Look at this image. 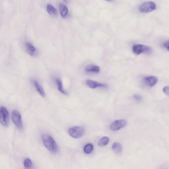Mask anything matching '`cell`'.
Here are the masks:
<instances>
[{
	"label": "cell",
	"instance_id": "cell-24",
	"mask_svg": "<svg viewBox=\"0 0 169 169\" xmlns=\"http://www.w3.org/2000/svg\"><path fill=\"white\" fill-rule=\"evenodd\" d=\"M69 0H64V1L66 3H68Z\"/></svg>",
	"mask_w": 169,
	"mask_h": 169
},
{
	"label": "cell",
	"instance_id": "cell-3",
	"mask_svg": "<svg viewBox=\"0 0 169 169\" xmlns=\"http://www.w3.org/2000/svg\"><path fill=\"white\" fill-rule=\"evenodd\" d=\"M12 120L16 126L19 130L23 129L22 118L19 113L16 110H13L11 114Z\"/></svg>",
	"mask_w": 169,
	"mask_h": 169
},
{
	"label": "cell",
	"instance_id": "cell-7",
	"mask_svg": "<svg viewBox=\"0 0 169 169\" xmlns=\"http://www.w3.org/2000/svg\"><path fill=\"white\" fill-rule=\"evenodd\" d=\"M127 123V121L124 119L117 120L112 123L110 125V128L113 131H118L125 126Z\"/></svg>",
	"mask_w": 169,
	"mask_h": 169
},
{
	"label": "cell",
	"instance_id": "cell-10",
	"mask_svg": "<svg viewBox=\"0 0 169 169\" xmlns=\"http://www.w3.org/2000/svg\"><path fill=\"white\" fill-rule=\"evenodd\" d=\"M145 83L150 87L155 85L158 81V78L154 76L145 77L144 79Z\"/></svg>",
	"mask_w": 169,
	"mask_h": 169
},
{
	"label": "cell",
	"instance_id": "cell-1",
	"mask_svg": "<svg viewBox=\"0 0 169 169\" xmlns=\"http://www.w3.org/2000/svg\"><path fill=\"white\" fill-rule=\"evenodd\" d=\"M42 137L43 144L48 150L53 154L58 152V148L57 145L52 136L46 134H43Z\"/></svg>",
	"mask_w": 169,
	"mask_h": 169
},
{
	"label": "cell",
	"instance_id": "cell-22",
	"mask_svg": "<svg viewBox=\"0 0 169 169\" xmlns=\"http://www.w3.org/2000/svg\"><path fill=\"white\" fill-rule=\"evenodd\" d=\"M164 46L169 51V40L164 43Z\"/></svg>",
	"mask_w": 169,
	"mask_h": 169
},
{
	"label": "cell",
	"instance_id": "cell-6",
	"mask_svg": "<svg viewBox=\"0 0 169 169\" xmlns=\"http://www.w3.org/2000/svg\"><path fill=\"white\" fill-rule=\"evenodd\" d=\"M156 8V4L153 2H147L141 5L139 8L140 11L144 13L150 12Z\"/></svg>",
	"mask_w": 169,
	"mask_h": 169
},
{
	"label": "cell",
	"instance_id": "cell-20",
	"mask_svg": "<svg viewBox=\"0 0 169 169\" xmlns=\"http://www.w3.org/2000/svg\"><path fill=\"white\" fill-rule=\"evenodd\" d=\"M164 94L169 97V86L165 87L163 89Z\"/></svg>",
	"mask_w": 169,
	"mask_h": 169
},
{
	"label": "cell",
	"instance_id": "cell-18",
	"mask_svg": "<svg viewBox=\"0 0 169 169\" xmlns=\"http://www.w3.org/2000/svg\"><path fill=\"white\" fill-rule=\"evenodd\" d=\"M94 149V146L91 144L86 145L84 148V152L87 154H90L92 152Z\"/></svg>",
	"mask_w": 169,
	"mask_h": 169
},
{
	"label": "cell",
	"instance_id": "cell-5",
	"mask_svg": "<svg viewBox=\"0 0 169 169\" xmlns=\"http://www.w3.org/2000/svg\"><path fill=\"white\" fill-rule=\"evenodd\" d=\"M133 50L136 54L139 55L142 53L150 54L152 52V49L150 46L141 44H135L133 46Z\"/></svg>",
	"mask_w": 169,
	"mask_h": 169
},
{
	"label": "cell",
	"instance_id": "cell-9",
	"mask_svg": "<svg viewBox=\"0 0 169 169\" xmlns=\"http://www.w3.org/2000/svg\"><path fill=\"white\" fill-rule=\"evenodd\" d=\"M86 84L88 87L93 89L98 87L105 88L107 86V84H106L99 83L97 82L89 80H87Z\"/></svg>",
	"mask_w": 169,
	"mask_h": 169
},
{
	"label": "cell",
	"instance_id": "cell-4",
	"mask_svg": "<svg viewBox=\"0 0 169 169\" xmlns=\"http://www.w3.org/2000/svg\"><path fill=\"white\" fill-rule=\"evenodd\" d=\"M68 132L71 137L75 138H78L83 135L84 129L83 127L76 126L69 129Z\"/></svg>",
	"mask_w": 169,
	"mask_h": 169
},
{
	"label": "cell",
	"instance_id": "cell-13",
	"mask_svg": "<svg viewBox=\"0 0 169 169\" xmlns=\"http://www.w3.org/2000/svg\"><path fill=\"white\" fill-rule=\"evenodd\" d=\"M112 148L115 153L117 154H120L122 151V147L120 143H114L112 145Z\"/></svg>",
	"mask_w": 169,
	"mask_h": 169
},
{
	"label": "cell",
	"instance_id": "cell-15",
	"mask_svg": "<svg viewBox=\"0 0 169 169\" xmlns=\"http://www.w3.org/2000/svg\"><path fill=\"white\" fill-rule=\"evenodd\" d=\"M60 15L62 17H65L68 15V10L66 6L64 4H60L59 6Z\"/></svg>",
	"mask_w": 169,
	"mask_h": 169
},
{
	"label": "cell",
	"instance_id": "cell-19",
	"mask_svg": "<svg viewBox=\"0 0 169 169\" xmlns=\"http://www.w3.org/2000/svg\"><path fill=\"white\" fill-rule=\"evenodd\" d=\"M23 165L25 168H30L32 166V162L29 158H27L24 161Z\"/></svg>",
	"mask_w": 169,
	"mask_h": 169
},
{
	"label": "cell",
	"instance_id": "cell-2",
	"mask_svg": "<svg viewBox=\"0 0 169 169\" xmlns=\"http://www.w3.org/2000/svg\"><path fill=\"white\" fill-rule=\"evenodd\" d=\"M0 122L3 126L7 127L9 123V113L6 108L1 107L0 109Z\"/></svg>",
	"mask_w": 169,
	"mask_h": 169
},
{
	"label": "cell",
	"instance_id": "cell-23",
	"mask_svg": "<svg viewBox=\"0 0 169 169\" xmlns=\"http://www.w3.org/2000/svg\"><path fill=\"white\" fill-rule=\"evenodd\" d=\"M105 1L108 2H113L114 1H115L116 0H105Z\"/></svg>",
	"mask_w": 169,
	"mask_h": 169
},
{
	"label": "cell",
	"instance_id": "cell-8",
	"mask_svg": "<svg viewBox=\"0 0 169 169\" xmlns=\"http://www.w3.org/2000/svg\"><path fill=\"white\" fill-rule=\"evenodd\" d=\"M25 49L28 54L33 57H36L38 55V52L36 47L30 42H26L25 44Z\"/></svg>",
	"mask_w": 169,
	"mask_h": 169
},
{
	"label": "cell",
	"instance_id": "cell-16",
	"mask_svg": "<svg viewBox=\"0 0 169 169\" xmlns=\"http://www.w3.org/2000/svg\"><path fill=\"white\" fill-rule=\"evenodd\" d=\"M56 82L57 84L58 91L62 94L66 95H68V93L64 90L62 82L60 80L57 78L56 79Z\"/></svg>",
	"mask_w": 169,
	"mask_h": 169
},
{
	"label": "cell",
	"instance_id": "cell-12",
	"mask_svg": "<svg viewBox=\"0 0 169 169\" xmlns=\"http://www.w3.org/2000/svg\"><path fill=\"white\" fill-rule=\"evenodd\" d=\"M100 68L94 65H89L86 67L85 71L87 72L98 73L100 71Z\"/></svg>",
	"mask_w": 169,
	"mask_h": 169
},
{
	"label": "cell",
	"instance_id": "cell-21",
	"mask_svg": "<svg viewBox=\"0 0 169 169\" xmlns=\"http://www.w3.org/2000/svg\"><path fill=\"white\" fill-rule=\"evenodd\" d=\"M133 97L135 100L138 101H140L142 100V97L139 95H134Z\"/></svg>",
	"mask_w": 169,
	"mask_h": 169
},
{
	"label": "cell",
	"instance_id": "cell-17",
	"mask_svg": "<svg viewBox=\"0 0 169 169\" xmlns=\"http://www.w3.org/2000/svg\"><path fill=\"white\" fill-rule=\"evenodd\" d=\"M109 142V139L107 137H104L99 140L98 143L99 146L103 147L107 145Z\"/></svg>",
	"mask_w": 169,
	"mask_h": 169
},
{
	"label": "cell",
	"instance_id": "cell-11",
	"mask_svg": "<svg viewBox=\"0 0 169 169\" xmlns=\"http://www.w3.org/2000/svg\"><path fill=\"white\" fill-rule=\"evenodd\" d=\"M33 84L37 91L43 97H44L45 94L44 91L40 84H39L38 81L36 80L33 81Z\"/></svg>",
	"mask_w": 169,
	"mask_h": 169
},
{
	"label": "cell",
	"instance_id": "cell-14",
	"mask_svg": "<svg viewBox=\"0 0 169 169\" xmlns=\"http://www.w3.org/2000/svg\"><path fill=\"white\" fill-rule=\"evenodd\" d=\"M47 10L49 14L52 16H56L57 15V10L51 4H48L47 6Z\"/></svg>",
	"mask_w": 169,
	"mask_h": 169
}]
</instances>
